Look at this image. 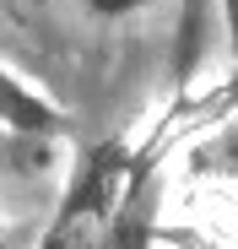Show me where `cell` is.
<instances>
[{"mask_svg": "<svg viewBox=\"0 0 238 249\" xmlns=\"http://www.w3.org/2000/svg\"><path fill=\"white\" fill-rule=\"evenodd\" d=\"M152 179L146 157L130 152V141H98L76 157V174L54 206V217L38 238V249H114V222L125 212L136 184Z\"/></svg>", "mask_w": 238, "mask_h": 249, "instance_id": "obj_1", "label": "cell"}, {"mask_svg": "<svg viewBox=\"0 0 238 249\" xmlns=\"http://www.w3.org/2000/svg\"><path fill=\"white\" fill-rule=\"evenodd\" d=\"M0 136H11V141H65L70 114L0 65Z\"/></svg>", "mask_w": 238, "mask_h": 249, "instance_id": "obj_2", "label": "cell"}, {"mask_svg": "<svg viewBox=\"0 0 238 249\" xmlns=\"http://www.w3.org/2000/svg\"><path fill=\"white\" fill-rule=\"evenodd\" d=\"M82 6H87L92 17H108V22H114V17H136V11H146L152 0H82Z\"/></svg>", "mask_w": 238, "mask_h": 249, "instance_id": "obj_3", "label": "cell"}, {"mask_svg": "<svg viewBox=\"0 0 238 249\" xmlns=\"http://www.w3.org/2000/svg\"><path fill=\"white\" fill-rule=\"evenodd\" d=\"M222 17H227V33H233V44H238V0H222Z\"/></svg>", "mask_w": 238, "mask_h": 249, "instance_id": "obj_4", "label": "cell"}, {"mask_svg": "<svg viewBox=\"0 0 238 249\" xmlns=\"http://www.w3.org/2000/svg\"><path fill=\"white\" fill-rule=\"evenodd\" d=\"M0 249H11V233H6V222H0Z\"/></svg>", "mask_w": 238, "mask_h": 249, "instance_id": "obj_5", "label": "cell"}]
</instances>
